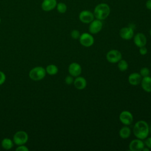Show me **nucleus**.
<instances>
[{
  "label": "nucleus",
  "mask_w": 151,
  "mask_h": 151,
  "mask_svg": "<svg viewBox=\"0 0 151 151\" xmlns=\"http://www.w3.org/2000/svg\"><path fill=\"white\" fill-rule=\"evenodd\" d=\"M73 84L77 90H83L87 86V81L85 78L78 76L74 80Z\"/></svg>",
  "instance_id": "dca6fc26"
},
{
  "label": "nucleus",
  "mask_w": 151,
  "mask_h": 151,
  "mask_svg": "<svg viewBox=\"0 0 151 151\" xmlns=\"http://www.w3.org/2000/svg\"><path fill=\"white\" fill-rule=\"evenodd\" d=\"M1 18H0V24H1Z\"/></svg>",
  "instance_id": "473e14b6"
},
{
  "label": "nucleus",
  "mask_w": 151,
  "mask_h": 151,
  "mask_svg": "<svg viewBox=\"0 0 151 151\" xmlns=\"http://www.w3.org/2000/svg\"><path fill=\"white\" fill-rule=\"evenodd\" d=\"M141 87L142 89L147 93L151 92V77L147 76L143 77L141 82Z\"/></svg>",
  "instance_id": "f3484780"
},
{
  "label": "nucleus",
  "mask_w": 151,
  "mask_h": 151,
  "mask_svg": "<svg viewBox=\"0 0 151 151\" xmlns=\"http://www.w3.org/2000/svg\"><path fill=\"white\" fill-rule=\"evenodd\" d=\"M142 79V77L139 73H131L128 77V81L132 86L139 85Z\"/></svg>",
  "instance_id": "2eb2a0df"
},
{
  "label": "nucleus",
  "mask_w": 151,
  "mask_h": 151,
  "mask_svg": "<svg viewBox=\"0 0 151 151\" xmlns=\"http://www.w3.org/2000/svg\"><path fill=\"white\" fill-rule=\"evenodd\" d=\"M68 71L70 75L72 76L73 77H76L81 74L82 68L80 64L74 62L69 65Z\"/></svg>",
  "instance_id": "9d476101"
},
{
  "label": "nucleus",
  "mask_w": 151,
  "mask_h": 151,
  "mask_svg": "<svg viewBox=\"0 0 151 151\" xmlns=\"http://www.w3.org/2000/svg\"><path fill=\"white\" fill-rule=\"evenodd\" d=\"M122 58V53L117 50H111L106 54V59L110 63H117Z\"/></svg>",
  "instance_id": "423d86ee"
},
{
  "label": "nucleus",
  "mask_w": 151,
  "mask_h": 151,
  "mask_svg": "<svg viewBox=\"0 0 151 151\" xmlns=\"http://www.w3.org/2000/svg\"><path fill=\"white\" fill-rule=\"evenodd\" d=\"M119 134L121 138L126 139L130 137L131 134V130L127 126H124L120 129Z\"/></svg>",
  "instance_id": "a211bd4d"
},
{
  "label": "nucleus",
  "mask_w": 151,
  "mask_h": 151,
  "mask_svg": "<svg viewBox=\"0 0 151 151\" xmlns=\"http://www.w3.org/2000/svg\"><path fill=\"white\" fill-rule=\"evenodd\" d=\"M16 151H28L29 149L25 146V145H19L15 149Z\"/></svg>",
  "instance_id": "bb28decb"
},
{
  "label": "nucleus",
  "mask_w": 151,
  "mask_h": 151,
  "mask_svg": "<svg viewBox=\"0 0 151 151\" xmlns=\"http://www.w3.org/2000/svg\"><path fill=\"white\" fill-rule=\"evenodd\" d=\"M6 80V75L2 71H0V86L2 85Z\"/></svg>",
  "instance_id": "a878e982"
},
{
  "label": "nucleus",
  "mask_w": 151,
  "mask_h": 151,
  "mask_svg": "<svg viewBox=\"0 0 151 151\" xmlns=\"http://www.w3.org/2000/svg\"><path fill=\"white\" fill-rule=\"evenodd\" d=\"M110 12V9L109 6L105 3H101L95 7L94 15L96 19L101 21L105 19L109 15Z\"/></svg>",
  "instance_id": "f03ea898"
},
{
  "label": "nucleus",
  "mask_w": 151,
  "mask_h": 151,
  "mask_svg": "<svg viewBox=\"0 0 151 151\" xmlns=\"http://www.w3.org/2000/svg\"><path fill=\"white\" fill-rule=\"evenodd\" d=\"M57 0H43L41 4V9L45 12H49L56 8Z\"/></svg>",
  "instance_id": "4468645a"
},
{
  "label": "nucleus",
  "mask_w": 151,
  "mask_h": 151,
  "mask_svg": "<svg viewBox=\"0 0 151 151\" xmlns=\"http://www.w3.org/2000/svg\"><path fill=\"white\" fill-rule=\"evenodd\" d=\"M139 74L141 75L142 77L149 76L150 74V70L147 67H142L139 72Z\"/></svg>",
  "instance_id": "5701e85b"
},
{
  "label": "nucleus",
  "mask_w": 151,
  "mask_h": 151,
  "mask_svg": "<svg viewBox=\"0 0 151 151\" xmlns=\"http://www.w3.org/2000/svg\"><path fill=\"white\" fill-rule=\"evenodd\" d=\"M149 33H150V35L151 36V28H150V31H149Z\"/></svg>",
  "instance_id": "2f4dec72"
},
{
  "label": "nucleus",
  "mask_w": 151,
  "mask_h": 151,
  "mask_svg": "<svg viewBox=\"0 0 151 151\" xmlns=\"http://www.w3.org/2000/svg\"><path fill=\"white\" fill-rule=\"evenodd\" d=\"M81 34L80 33V31L77 29H74L71 32V37L74 40H78L79 39Z\"/></svg>",
  "instance_id": "b1692460"
},
{
  "label": "nucleus",
  "mask_w": 151,
  "mask_h": 151,
  "mask_svg": "<svg viewBox=\"0 0 151 151\" xmlns=\"http://www.w3.org/2000/svg\"><path fill=\"white\" fill-rule=\"evenodd\" d=\"M56 8H57V11L59 13H61V14L65 13L66 12V11H67V5L64 3H63V2L57 3Z\"/></svg>",
  "instance_id": "4be33fe9"
},
{
  "label": "nucleus",
  "mask_w": 151,
  "mask_h": 151,
  "mask_svg": "<svg viewBox=\"0 0 151 151\" xmlns=\"http://www.w3.org/2000/svg\"><path fill=\"white\" fill-rule=\"evenodd\" d=\"M74 80V79L73 78V77L71 75H69V76H67L65 77L64 80H65V84H67V85H70L73 83Z\"/></svg>",
  "instance_id": "393cba45"
},
{
  "label": "nucleus",
  "mask_w": 151,
  "mask_h": 151,
  "mask_svg": "<svg viewBox=\"0 0 151 151\" xmlns=\"http://www.w3.org/2000/svg\"><path fill=\"white\" fill-rule=\"evenodd\" d=\"M146 6L147 9L151 10V0L147 1L146 3Z\"/></svg>",
  "instance_id": "c756f323"
},
{
  "label": "nucleus",
  "mask_w": 151,
  "mask_h": 151,
  "mask_svg": "<svg viewBox=\"0 0 151 151\" xmlns=\"http://www.w3.org/2000/svg\"><path fill=\"white\" fill-rule=\"evenodd\" d=\"M129 147L131 151H140L145 147V143L142 140L136 138L130 142Z\"/></svg>",
  "instance_id": "f8f14e48"
},
{
  "label": "nucleus",
  "mask_w": 151,
  "mask_h": 151,
  "mask_svg": "<svg viewBox=\"0 0 151 151\" xmlns=\"http://www.w3.org/2000/svg\"><path fill=\"white\" fill-rule=\"evenodd\" d=\"M142 150H143V151H149V149L147 147H143V149H142Z\"/></svg>",
  "instance_id": "7c9ffc66"
},
{
  "label": "nucleus",
  "mask_w": 151,
  "mask_h": 151,
  "mask_svg": "<svg viewBox=\"0 0 151 151\" xmlns=\"http://www.w3.org/2000/svg\"><path fill=\"white\" fill-rule=\"evenodd\" d=\"M133 132L136 138L144 140L149 133V124L145 120L137 121L133 126Z\"/></svg>",
  "instance_id": "f257e3e1"
},
{
  "label": "nucleus",
  "mask_w": 151,
  "mask_h": 151,
  "mask_svg": "<svg viewBox=\"0 0 151 151\" xmlns=\"http://www.w3.org/2000/svg\"><path fill=\"white\" fill-rule=\"evenodd\" d=\"M117 63V67L120 71H125L127 70L129 67V64L126 60L121 59Z\"/></svg>",
  "instance_id": "412c9836"
},
{
  "label": "nucleus",
  "mask_w": 151,
  "mask_h": 151,
  "mask_svg": "<svg viewBox=\"0 0 151 151\" xmlns=\"http://www.w3.org/2000/svg\"><path fill=\"white\" fill-rule=\"evenodd\" d=\"M103 23L101 20L99 19H94L90 23L88 27V30L90 34H96L99 33L102 29Z\"/></svg>",
  "instance_id": "1a4fd4ad"
},
{
  "label": "nucleus",
  "mask_w": 151,
  "mask_h": 151,
  "mask_svg": "<svg viewBox=\"0 0 151 151\" xmlns=\"http://www.w3.org/2000/svg\"><path fill=\"white\" fill-rule=\"evenodd\" d=\"M94 14L88 10L82 11L79 14V19L80 21L84 24H90L94 20Z\"/></svg>",
  "instance_id": "9b49d317"
},
{
  "label": "nucleus",
  "mask_w": 151,
  "mask_h": 151,
  "mask_svg": "<svg viewBox=\"0 0 151 151\" xmlns=\"http://www.w3.org/2000/svg\"><path fill=\"white\" fill-rule=\"evenodd\" d=\"M139 53L141 55H146L147 53V48L145 46L139 47Z\"/></svg>",
  "instance_id": "c85d7f7f"
},
{
  "label": "nucleus",
  "mask_w": 151,
  "mask_h": 151,
  "mask_svg": "<svg viewBox=\"0 0 151 151\" xmlns=\"http://www.w3.org/2000/svg\"><path fill=\"white\" fill-rule=\"evenodd\" d=\"M14 142L13 140H11L9 138L5 137L1 141V146L5 150H10L14 146Z\"/></svg>",
  "instance_id": "6ab92c4d"
},
{
  "label": "nucleus",
  "mask_w": 151,
  "mask_h": 151,
  "mask_svg": "<svg viewBox=\"0 0 151 151\" xmlns=\"http://www.w3.org/2000/svg\"><path fill=\"white\" fill-rule=\"evenodd\" d=\"M133 42L134 44L137 47H141L145 46L147 42V39L145 34L142 32L137 33L133 36Z\"/></svg>",
  "instance_id": "ddd939ff"
},
{
  "label": "nucleus",
  "mask_w": 151,
  "mask_h": 151,
  "mask_svg": "<svg viewBox=\"0 0 151 151\" xmlns=\"http://www.w3.org/2000/svg\"><path fill=\"white\" fill-rule=\"evenodd\" d=\"M119 120L124 126H129L133 123V116L129 111L124 110L120 113Z\"/></svg>",
  "instance_id": "0eeeda50"
},
{
  "label": "nucleus",
  "mask_w": 151,
  "mask_h": 151,
  "mask_svg": "<svg viewBox=\"0 0 151 151\" xmlns=\"http://www.w3.org/2000/svg\"><path fill=\"white\" fill-rule=\"evenodd\" d=\"M145 145L149 149H151V137H146L145 139V141L144 142Z\"/></svg>",
  "instance_id": "cd10ccee"
},
{
  "label": "nucleus",
  "mask_w": 151,
  "mask_h": 151,
  "mask_svg": "<svg viewBox=\"0 0 151 151\" xmlns=\"http://www.w3.org/2000/svg\"><path fill=\"white\" fill-rule=\"evenodd\" d=\"M12 140L17 146L25 145L28 140V134L24 130H19L15 133Z\"/></svg>",
  "instance_id": "20e7f679"
},
{
  "label": "nucleus",
  "mask_w": 151,
  "mask_h": 151,
  "mask_svg": "<svg viewBox=\"0 0 151 151\" xmlns=\"http://www.w3.org/2000/svg\"><path fill=\"white\" fill-rule=\"evenodd\" d=\"M46 73L50 75V76H54L58 73V68L57 66L55 64H49L45 68Z\"/></svg>",
  "instance_id": "aec40b11"
},
{
  "label": "nucleus",
  "mask_w": 151,
  "mask_h": 151,
  "mask_svg": "<svg viewBox=\"0 0 151 151\" xmlns=\"http://www.w3.org/2000/svg\"><path fill=\"white\" fill-rule=\"evenodd\" d=\"M120 37L125 40H129L133 38L134 29L132 27H126L122 28L119 32Z\"/></svg>",
  "instance_id": "6e6552de"
},
{
  "label": "nucleus",
  "mask_w": 151,
  "mask_h": 151,
  "mask_svg": "<svg viewBox=\"0 0 151 151\" xmlns=\"http://www.w3.org/2000/svg\"><path fill=\"white\" fill-rule=\"evenodd\" d=\"M79 41L81 45L85 47H90L93 45L94 39L91 34L84 32L81 34L79 38Z\"/></svg>",
  "instance_id": "39448f33"
},
{
  "label": "nucleus",
  "mask_w": 151,
  "mask_h": 151,
  "mask_svg": "<svg viewBox=\"0 0 151 151\" xmlns=\"http://www.w3.org/2000/svg\"><path fill=\"white\" fill-rule=\"evenodd\" d=\"M46 74L45 68L41 66H36L29 71L28 76L32 80L37 81L44 79Z\"/></svg>",
  "instance_id": "7ed1b4c3"
}]
</instances>
